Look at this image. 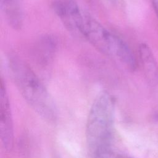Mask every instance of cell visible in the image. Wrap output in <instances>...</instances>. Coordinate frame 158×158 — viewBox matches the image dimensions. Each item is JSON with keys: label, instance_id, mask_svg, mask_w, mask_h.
<instances>
[{"label": "cell", "instance_id": "5b68a950", "mask_svg": "<svg viewBox=\"0 0 158 158\" xmlns=\"http://www.w3.org/2000/svg\"><path fill=\"white\" fill-rule=\"evenodd\" d=\"M0 135L5 149H11L14 143L12 117L7 91L2 79L0 87Z\"/></svg>", "mask_w": 158, "mask_h": 158}, {"label": "cell", "instance_id": "277c9868", "mask_svg": "<svg viewBox=\"0 0 158 158\" xmlns=\"http://www.w3.org/2000/svg\"><path fill=\"white\" fill-rule=\"evenodd\" d=\"M52 8L64 26L71 32L80 35L84 12L72 0H56Z\"/></svg>", "mask_w": 158, "mask_h": 158}, {"label": "cell", "instance_id": "8992f818", "mask_svg": "<svg viewBox=\"0 0 158 158\" xmlns=\"http://www.w3.org/2000/svg\"><path fill=\"white\" fill-rule=\"evenodd\" d=\"M2 13L7 23L12 28L19 30L23 22L22 7L19 0H0Z\"/></svg>", "mask_w": 158, "mask_h": 158}, {"label": "cell", "instance_id": "3957f363", "mask_svg": "<svg viewBox=\"0 0 158 158\" xmlns=\"http://www.w3.org/2000/svg\"><path fill=\"white\" fill-rule=\"evenodd\" d=\"M80 35L103 54L113 56L117 35L109 31L98 20L85 12H84Z\"/></svg>", "mask_w": 158, "mask_h": 158}, {"label": "cell", "instance_id": "ba28073f", "mask_svg": "<svg viewBox=\"0 0 158 158\" xmlns=\"http://www.w3.org/2000/svg\"><path fill=\"white\" fill-rule=\"evenodd\" d=\"M139 56L147 77L153 81H157L158 65L151 48L147 44H140Z\"/></svg>", "mask_w": 158, "mask_h": 158}, {"label": "cell", "instance_id": "6da1fadb", "mask_svg": "<svg viewBox=\"0 0 158 158\" xmlns=\"http://www.w3.org/2000/svg\"><path fill=\"white\" fill-rule=\"evenodd\" d=\"M115 101L107 92L101 93L89 109L86 140L91 158H112L114 135Z\"/></svg>", "mask_w": 158, "mask_h": 158}, {"label": "cell", "instance_id": "8fae6325", "mask_svg": "<svg viewBox=\"0 0 158 158\" xmlns=\"http://www.w3.org/2000/svg\"><path fill=\"white\" fill-rule=\"evenodd\" d=\"M106 1H107L108 2H111V3L115 2V0H106Z\"/></svg>", "mask_w": 158, "mask_h": 158}, {"label": "cell", "instance_id": "30bf717a", "mask_svg": "<svg viewBox=\"0 0 158 158\" xmlns=\"http://www.w3.org/2000/svg\"><path fill=\"white\" fill-rule=\"evenodd\" d=\"M152 4L154 9L156 15L158 19V0H152Z\"/></svg>", "mask_w": 158, "mask_h": 158}, {"label": "cell", "instance_id": "7a4b0ae2", "mask_svg": "<svg viewBox=\"0 0 158 158\" xmlns=\"http://www.w3.org/2000/svg\"><path fill=\"white\" fill-rule=\"evenodd\" d=\"M8 68L13 81L30 106L49 122L56 118L57 110L52 98L43 82L23 60L15 56L8 59Z\"/></svg>", "mask_w": 158, "mask_h": 158}, {"label": "cell", "instance_id": "52a82bcc", "mask_svg": "<svg viewBox=\"0 0 158 158\" xmlns=\"http://www.w3.org/2000/svg\"><path fill=\"white\" fill-rule=\"evenodd\" d=\"M128 70L134 71L137 67L135 56L128 45L121 38L116 36L113 56Z\"/></svg>", "mask_w": 158, "mask_h": 158}, {"label": "cell", "instance_id": "9c48e42d", "mask_svg": "<svg viewBox=\"0 0 158 158\" xmlns=\"http://www.w3.org/2000/svg\"><path fill=\"white\" fill-rule=\"evenodd\" d=\"M37 47L38 58L45 64L52 57L57 48V41L54 36H44L39 41Z\"/></svg>", "mask_w": 158, "mask_h": 158}]
</instances>
